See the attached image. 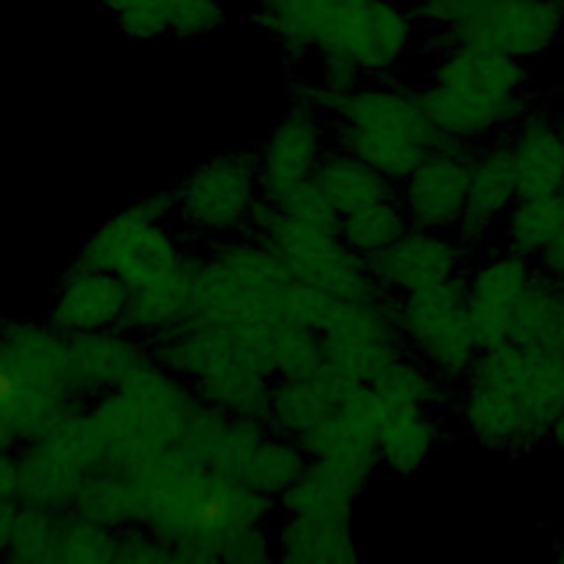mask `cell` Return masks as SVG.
I'll return each instance as SVG.
<instances>
[{
    "label": "cell",
    "instance_id": "603a6c76",
    "mask_svg": "<svg viewBox=\"0 0 564 564\" xmlns=\"http://www.w3.org/2000/svg\"><path fill=\"white\" fill-rule=\"evenodd\" d=\"M533 267L538 273H544L549 278L564 280V227L560 234L533 258Z\"/></svg>",
    "mask_w": 564,
    "mask_h": 564
},
{
    "label": "cell",
    "instance_id": "3957f363",
    "mask_svg": "<svg viewBox=\"0 0 564 564\" xmlns=\"http://www.w3.org/2000/svg\"><path fill=\"white\" fill-rule=\"evenodd\" d=\"M394 324L405 352L456 386L467 379L480 350L467 317L465 273L401 295Z\"/></svg>",
    "mask_w": 564,
    "mask_h": 564
},
{
    "label": "cell",
    "instance_id": "277c9868",
    "mask_svg": "<svg viewBox=\"0 0 564 564\" xmlns=\"http://www.w3.org/2000/svg\"><path fill=\"white\" fill-rule=\"evenodd\" d=\"M419 31L405 4L368 0L341 15L317 42V57H339L355 64L368 79L397 77L403 64L419 55Z\"/></svg>",
    "mask_w": 564,
    "mask_h": 564
},
{
    "label": "cell",
    "instance_id": "d4e9b609",
    "mask_svg": "<svg viewBox=\"0 0 564 564\" xmlns=\"http://www.w3.org/2000/svg\"><path fill=\"white\" fill-rule=\"evenodd\" d=\"M553 108H555V115H557L560 126L564 128V90L560 93V99H557V101H553Z\"/></svg>",
    "mask_w": 564,
    "mask_h": 564
},
{
    "label": "cell",
    "instance_id": "30bf717a",
    "mask_svg": "<svg viewBox=\"0 0 564 564\" xmlns=\"http://www.w3.org/2000/svg\"><path fill=\"white\" fill-rule=\"evenodd\" d=\"M432 66L423 79L482 97H513L533 90V70L527 59L505 53L449 46L423 53Z\"/></svg>",
    "mask_w": 564,
    "mask_h": 564
},
{
    "label": "cell",
    "instance_id": "ffe728a7",
    "mask_svg": "<svg viewBox=\"0 0 564 564\" xmlns=\"http://www.w3.org/2000/svg\"><path fill=\"white\" fill-rule=\"evenodd\" d=\"M564 227V192L518 196L502 216L505 247L535 258Z\"/></svg>",
    "mask_w": 564,
    "mask_h": 564
},
{
    "label": "cell",
    "instance_id": "484cf974",
    "mask_svg": "<svg viewBox=\"0 0 564 564\" xmlns=\"http://www.w3.org/2000/svg\"><path fill=\"white\" fill-rule=\"evenodd\" d=\"M551 557H553V562H557V564H564V542H557V544L553 546V553H551Z\"/></svg>",
    "mask_w": 564,
    "mask_h": 564
},
{
    "label": "cell",
    "instance_id": "5b68a950",
    "mask_svg": "<svg viewBox=\"0 0 564 564\" xmlns=\"http://www.w3.org/2000/svg\"><path fill=\"white\" fill-rule=\"evenodd\" d=\"M469 438L494 452L522 454L549 441L551 423L538 416L505 381L467 377L452 410Z\"/></svg>",
    "mask_w": 564,
    "mask_h": 564
},
{
    "label": "cell",
    "instance_id": "cb8c5ba5",
    "mask_svg": "<svg viewBox=\"0 0 564 564\" xmlns=\"http://www.w3.org/2000/svg\"><path fill=\"white\" fill-rule=\"evenodd\" d=\"M549 443H553L557 449L564 452V410L555 416L551 432H549Z\"/></svg>",
    "mask_w": 564,
    "mask_h": 564
},
{
    "label": "cell",
    "instance_id": "4316f807",
    "mask_svg": "<svg viewBox=\"0 0 564 564\" xmlns=\"http://www.w3.org/2000/svg\"><path fill=\"white\" fill-rule=\"evenodd\" d=\"M264 2H269V0H253V7H256V4H264Z\"/></svg>",
    "mask_w": 564,
    "mask_h": 564
},
{
    "label": "cell",
    "instance_id": "2e32d148",
    "mask_svg": "<svg viewBox=\"0 0 564 564\" xmlns=\"http://www.w3.org/2000/svg\"><path fill=\"white\" fill-rule=\"evenodd\" d=\"M313 178L339 216L399 194V185L386 174L339 148L322 152Z\"/></svg>",
    "mask_w": 564,
    "mask_h": 564
},
{
    "label": "cell",
    "instance_id": "9a60e30c",
    "mask_svg": "<svg viewBox=\"0 0 564 564\" xmlns=\"http://www.w3.org/2000/svg\"><path fill=\"white\" fill-rule=\"evenodd\" d=\"M445 434L438 412L408 401H392L386 412L379 436V463L394 476L416 474Z\"/></svg>",
    "mask_w": 564,
    "mask_h": 564
},
{
    "label": "cell",
    "instance_id": "7a4b0ae2",
    "mask_svg": "<svg viewBox=\"0 0 564 564\" xmlns=\"http://www.w3.org/2000/svg\"><path fill=\"white\" fill-rule=\"evenodd\" d=\"M419 55L465 46L531 59L551 51L564 29V0H412Z\"/></svg>",
    "mask_w": 564,
    "mask_h": 564
},
{
    "label": "cell",
    "instance_id": "52a82bcc",
    "mask_svg": "<svg viewBox=\"0 0 564 564\" xmlns=\"http://www.w3.org/2000/svg\"><path fill=\"white\" fill-rule=\"evenodd\" d=\"M430 123L456 141H487L511 132L540 101L542 93L529 90L513 97H482L447 88L430 79L405 84Z\"/></svg>",
    "mask_w": 564,
    "mask_h": 564
},
{
    "label": "cell",
    "instance_id": "44dd1931",
    "mask_svg": "<svg viewBox=\"0 0 564 564\" xmlns=\"http://www.w3.org/2000/svg\"><path fill=\"white\" fill-rule=\"evenodd\" d=\"M408 229H412V220L397 194L344 214L339 218L337 234L352 251L370 258L397 242Z\"/></svg>",
    "mask_w": 564,
    "mask_h": 564
},
{
    "label": "cell",
    "instance_id": "7c38bea8",
    "mask_svg": "<svg viewBox=\"0 0 564 564\" xmlns=\"http://www.w3.org/2000/svg\"><path fill=\"white\" fill-rule=\"evenodd\" d=\"M128 37L194 40L225 20L218 0H97Z\"/></svg>",
    "mask_w": 564,
    "mask_h": 564
},
{
    "label": "cell",
    "instance_id": "5bb4252c",
    "mask_svg": "<svg viewBox=\"0 0 564 564\" xmlns=\"http://www.w3.org/2000/svg\"><path fill=\"white\" fill-rule=\"evenodd\" d=\"M324 130L326 112L311 101L297 99L295 108L273 132L264 154V167L284 194L313 176L324 152Z\"/></svg>",
    "mask_w": 564,
    "mask_h": 564
},
{
    "label": "cell",
    "instance_id": "ac0fdd59",
    "mask_svg": "<svg viewBox=\"0 0 564 564\" xmlns=\"http://www.w3.org/2000/svg\"><path fill=\"white\" fill-rule=\"evenodd\" d=\"M518 196L509 132L482 141L471 163L467 205L498 220Z\"/></svg>",
    "mask_w": 564,
    "mask_h": 564
},
{
    "label": "cell",
    "instance_id": "d6986e66",
    "mask_svg": "<svg viewBox=\"0 0 564 564\" xmlns=\"http://www.w3.org/2000/svg\"><path fill=\"white\" fill-rule=\"evenodd\" d=\"M392 401H408L423 405L434 412H447L454 410L458 399L456 383L443 379L432 368H427L423 361L412 357L410 352H401L394 357L370 383Z\"/></svg>",
    "mask_w": 564,
    "mask_h": 564
},
{
    "label": "cell",
    "instance_id": "6da1fadb",
    "mask_svg": "<svg viewBox=\"0 0 564 564\" xmlns=\"http://www.w3.org/2000/svg\"><path fill=\"white\" fill-rule=\"evenodd\" d=\"M297 99L326 112L335 148L366 161L397 185L449 141L397 77L368 79L350 93H330L319 82H302Z\"/></svg>",
    "mask_w": 564,
    "mask_h": 564
},
{
    "label": "cell",
    "instance_id": "e0dca14e",
    "mask_svg": "<svg viewBox=\"0 0 564 564\" xmlns=\"http://www.w3.org/2000/svg\"><path fill=\"white\" fill-rule=\"evenodd\" d=\"M509 341L540 350L564 346V280L533 273L513 308Z\"/></svg>",
    "mask_w": 564,
    "mask_h": 564
},
{
    "label": "cell",
    "instance_id": "7402d4cb",
    "mask_svg": "<svg viewBox=\"0 0 564 564\" xmlns=\"http://www.w3.org/2000/svg\"><path fill=\"white\" fill-rule=\"evenodd\" d=\"M494 227H496V218L467 205L463 209L460 218L456 220L452 234L465 247V251L474 258L489 247V242L494 238Z\"/></svg>",
    "mask_w": 564,
    "mask_h": 564
},
{
    "label": "cell",
    "instance_id": "8992f818",
    "mask_svg": "<svg viewBox=\"0 0 564 564\" xmlns=\"http://www.w3.org/2000/svg\"><path fill=\"white\" fill-rule=\"evenodd\" d=\"M480 143L449 139L399 183V198L412 227L432 231L454 229L469 200L471 163Z\"/></svg>",
    "mask_w": 564,
    "mask_h": 564
},
{
    "label": "cell",
    "instance_id": "9c48e42d",
    "mask_svg": "<svg viewBox=\"0 0 564 564\" xmlns=\"http://www.w3.org/2000/svg\"><path fill=\"white\" fill-rule=\"evenodd\" d=\"M366 260L377 286L401 297L463 275L471 256L452 231L412 227L397 242Z\"/></svg>",
    "mask_w": 564,
    "mask_h": 564
},
{
    "label": "cell",
    "instance_id": "8fae6325",
    "mask_svg": "<svg viewBox=\"0 0 564 564\" xmlns=\"http://www.w3.org/2000/svg\"><path fill=\"white\" fill-rule=\"evenodd\" d=\"M520 196L564 192V128L553 108V95L509 132Z\"/></svg>",
    "mask_w": 564,
    "mask_h": 564
},
{
    "label": "cell",
    "instance_id": "4fadbf2b",
    "mask_svg": "<svg viewBox=\"0 0 564 564\" xmlns=\"http://www.w3.org/2000/svg\"><path fill=\"white\" fill-rule=\"evenodd\" d=\"M368 0H269L256 4L247 22L278 37L291 62L315 55L319 37L350 9Z\"/></svg>",
    "mask_w": 564,
    "mask_h": 564
},
{
    "label": "cell",
    "instance_id": "ba28073f",
    "mask_svg": "<svg viewBox=\"0 0 564 564\" xmlns=\"http://www.w3.org/2000/svg\"><path fill=\"white\" fill-rule=\"evenodd\" d=\"M533 273V260L509 247L489 251L467 267V317L478 350H491L511 339L513 308Z\"/></svg>",
    "mask_w": 564,
    "mask_h": 564
}]
</instances>
